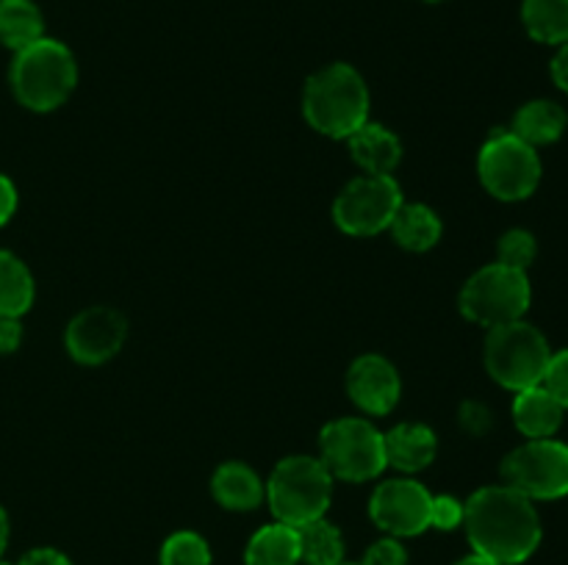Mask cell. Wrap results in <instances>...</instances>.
Listing matches in <instances>:
<instances>
[{
    "label": "cell",
    "instance_id": "cell-33",
    "mask_svg": "<svg viewBox=\"0 0 568 565\" xmlns=\"http://www.w3.org/2000/svg\"><path fill=\"white\" fill-rule=\"evenodd\" d=\"M20 565H72V563L64 557V554L55 552V548H33V552H28L26 557L20 559Z\"/></svg>",
    "mask_w": 568,
    "mask_h": 565
},
{
    "label": "cell",
    "instance_id": "cell-12",
    "mask_svg": "<svg viewBox=\"0 0 568 565\" xmlns=\"http://www.w3.org/2000/svg\"><path fill=\"white\" fill-rule=\"evenodd\" d=\"M128 338V319L109 305H92L67 325V352L83 366H100L114 358Z\"/></svg>",
    "mask_w": 568,
    "mask_h": 565
},
{
    "label": "cell",
    "instance_id": "cell-30",
    "mask_svg": "<svg viewBox=\"0 0 568 565\" xmlns=\"http://www.w3.org/2000/svg\"><path fill=\"white\" fill-rule=\"evenodd\" d=\"M458 419H460V427H464L466 432H471V435H486V432L491 430V424H494L491 410H488L483 402H464V404H460Z\"/></svg>",
    "mask_w": 568,
    "mask_h": 565
},
{
    "label": "cell",
    "instance_id": "cell-35",
    "mask_svg": "<svg viewBox=\"0 0 568 565\" xmlns=\"http://www.w3.org/2000/svg\"><path fill=\"white\" fill-rule=\"evenodd\" d=\"M455 565H499V563H494L491 557H486V554H469V557H464L460 559V563H455Z\"/></svg>",
    "mask_w": 568,
    "mask_h": 565
},
{
    "label": "cell",
    "instance_id": "cell-21",
    "mask_svg": "<svg viewBox=\"0 0 568 565\" xmlns=\"http://www.w3.org/2000/svg\"><path fill=\"white\" fill-rule=\"evenodd\" d=\"M44 37L42 11L33 0H0V42L17 50Z\"/></svg>",
    "mask_w": 568,
    "mask_h": 565
},
{
    "label": "cell",
    "instance_id": "cell-8",
    "mask_svg": "<svg viewBox=\"0 0 568 565\" xmlns=\"http://www.w3.org/2000/svg\"><path fill=\"white\" fill-rule=\"evenodd\" d=\"M477 172L488 194L505 203H519L530 197L541 183V158L536 147L499 127L483 144Z\"/></svg>",
    "mask_w": 568,
    "mask_h": 565
},
{
    "label": "cell",
    "instance_id": "cell-24",
    "mask_svg": "<svg viewBox=\"0 0 568 565\" xmlns=\"http://www.w3.org/2000/svg\"><path fill=\"white\" fill-rule=\"evenodd\" d=\"M300 535V563L308 565H338L344 563L342 532L325 518L308 521L297 526Z\"/></svg>",
    "mask_w": 568,
    "mask_h": 565
},
{
    "label": "cell",
    "instance_id": "cell-31",
    "mask_svg": "<svg viewBox=\"0 0 568 565\" xmlns=\"http://www.w3.org/2000/svg\"><path fill=\"white\" fill-rule=\"evenodd\" d=\"M22 325L17 316H0V355H9L20 347Z\"/></svg>",
    "mask_w": 568,
    "mask_h": 565
},
{
    "label": "cell",
    "instance_id": "cell-15",
    "mask_svg": "<svg viewBox=\"0 0 568 565\" xmlns=\"http://www.w3.org/2000/svg\"><path fill=\"white\" fill-rule=\"evenodd\" d=\"M211 493H214L216 502L225 510H239V513H247L255 510L266 499V485L261 482V476L250 469L247 463H239V460H227L220 469L214 471V480H211Z\"/></svg>",
    "mask_w": 568,
    "mask_h": 565
},
{
    "label": "cell",
    "instance_id": "cell-9",
    "mask_svg": "<svg viewBox=\"0 0 568 565\" xmlns=\"http://www.w3.org/2000/svg\"><path fill=\"white\" fill-rule=\"evenodd\" d=\"M403 203V188L394 175H361L338 192L333 219L347 236H377L388 230Z\"/></svg>",
    "mask_w": 568,
    "mask_h": 565
},
{
    "label": "cell",
    "instance_id": "cell-6",
    "mask_svg": "<svg viewBox=\"0 0 568 565\" xmlns=\"http://www.w3.org/2000/svg\"><path fill=\"white\" fill-rule=\"evenodd\" d=\"M530 280L527 271L505 264H488L466 280L460 291V314L480 327H499L519 321L530 308Z\"/></svg>",
    "mask_w": 568,
    "mask_h": 565
},
{
    "label": "cell",
    "instance_id": "cell-16",
    "mask_svg": "<svg viewBox=\"0 0 568 565\" xmlns=\"http://www.w3.org/2000/svg\"><path fill=\"white\" fill-rule=\"evenodd\" d=\"M564 404L544 386L516 391L514 421L521 435H527L530 441H536V438H552L560 430V424H564Z\"/></svg>",
    "mask_w": 568,
    "mask_h": 565
},
{
    "label": "cell",
    "instance_id": "cell-13",
    "mask_svg": "<svg viewBox=\"0 0 568 565\" xmlns=\"http://www.w3.org/2000/svg\"><path fill=\"white\" fill-rule=\"evenodd\" d=\"M347 393L364 413H392L403 393L397 366L383 355H361L347 371Z\"/></svg>",
    "mask_w": 568,
    "mask_h": 565
},
{
    "label": "cell",
    "instance_id": "cell-20",
    "mask_svg": "<svg viewBox=\"0 0 568 565\" xmlns=\"http://www.w3.org/2000/svg\"><path fill=\"white\" fill-rule=\"evenodd\" d=\"M247 565H297L300 563V535L297 526L275 521L261 526L247 543Z\"/></svg>",
    "mask_w": 568,
    "mask_h": 565
},
{
    "label": "cell",
    "instance_id": "cell-17",
    "mask_svg": "<svg viewBox=\"0 0 568 565\" xmlns=\"http://www.w3.org/2000/svg\"><path fill=\"white\" fill-rule=\"evenodd\" d=\"M386 463L399 471H422L436 460L438 438L427 424H399L383 435Z\"/></svg>",
    "mask_w": 568,
    "mask_h": 565
},
{
    "label": "cell",
    "instance_id": "cell-1",
    "mask_svg": "<svg viewBox=\"0 0 568 565\" xmlns=\"http://www.w3.org/2000/svg\"><path fill=\"white\" fill-rule=\"evenodd\" d=\"M464 526L471 548L499 565H519L541 543V518L525 493L510 485L480 487L464 504Z\"/></svg>",
    "mask_w": 568,
    "mask_h": 565
},
{
    "label": "cell",
    "instance_id": "cell-34",
    "mask_svg": "<svg viewBox=\"0 0 568 565\" xmlns=\"http://www.w3.org/2000/svg\"><path fill=\"white\" fill-rule=\"evenodd\" d=\"M552 81L568 94V42L560 44V50L552 59Z\"/></svg>",
    "mask_w": 568,
    "mask_h": 565
},
{
    "label": "cell",
    "instance_id": "cell-4",
    "mask_svg": "<svg viewBox=\"0 0 568 565\" xmlns=\"http://www.w3.org/2000/svg\"><path fill=\"white\" fill-rule=\"evenodd\" d=\"M333 499V476L320 458L292 454L272 469L266 480V502L281 524L303 526L325 518Z\"/></svg>",
    "mask_w": 568,
    "mask_h": 565
},
{
    "label": "cell",
    "instance_id": "cell-26",
    "mask_svg": "<svg viewBox=\"0 0 568 565\" xmlns=\"http://www.w3.org/2000/svg\"><path fill=\"white\" fill-rule=\"evenodd\" d=\"M538 244L536 236L530 230H521V227H514V230L503 233L497 244V264L510 266V269L527 271V266L536 260Z\"/></svg>",
    "mask_w": 568,
    "mask_h": 565
},
{
    "label": "cell",
    "instance_id": "cell-38",
    "mask_svg": "<svg viewBox=\"0 0 568 565\" xmlns=\"http://www.w3.org/2000/svg\"><path fill=\"white\" fill-rule=\"evenodd\" d=\"M427 3H438V0H427Z\"/></svg>",
    "mask_w": 568,
    "mask_h": 565
},
{
    "label": "cell",
    "instance_id": "cell-29",
    "mask_svg": "<svg viewBox=\"0 0 568 565\" xmlns=\"http://www.w3.org/2000/svg\"><path fill=\"white\" fill-rule=\"evenodd\" d=\"M361 565H408V552L397 537H383L366 548Z\"/></svg>",
    "mask_w": 568,
    "mask_h": 565
},
{
    "label": "cell",
    "instance_id": "cell-10",
    "mask_svg": "<svg viewBox=\"0 0 568 565\" xmlns=\"http://www.w3.org/2000/svg\"><path fill=\"white\" fill-rule=\"evenodd\" d=\"M505 485L527 499H564L568 493V446L555 438H536L503 460Z\"/></svg>",
    "mask_w": 568,
    "mask_h": 565
},
{
    "label": "cell",
    "instance_id": "cell-18",
    "mask_svg": "<svg viewBox=\"0 0 568 565\" xmlns=\"http://www.w3.org/2000/svg\"><path fill=\"white\" fill-rule=\"evenodd\" d=\"M394 242L403 249H410V253H427V249L436 247L442 242V216L425 203H403L399 210L394 214L392 225Z\"/></svg>",
    "mask_w": 568,
    "mask_h": 565
},
{
    "label": "cell",
    "instance_id": "cell-28",
    "mask_svg": "<svg viewBox=\"0 0 568 565\" xmlns=\"http://www.w3.org/2000/svg\"><path fill=\"white\" fill-rule=\"evenodd\" d=\"M464 524V502H458L455 496L444 493V496H433L430 504V526L436 530H458Z\"/></svg>",
    "mask_w": 568,
    "mask_h": 565
},
{
    "label": "cell",
    "instance_id": "cell-36",
    "mask_svg": "<svg viewBox=\"0 0 568 565\" xmlns=\"http://www.w3.org/2000/svg\"><path fill=\"white\" fill-rule=\"evenodd\" d=\"M6 543H9V518H6V510L0 507V554H3Z\"/></svg>",
    "mask_w": 568,
    "mask_h": 565
},
{
    "label": "cell",
    "instance_id": "cell-5",
    "mask_svg": "<svg viewBox=\"0 0 568 565\" xmlns=\"http://www.w3.org/2000/svg\"><path fill=\"white\" fill-rule=\"evenodd\" d=\"M486 369L508 391L541 386L552 349L538 327L525 319L491 327L486 336Z\"/></svg>",
    "mask_w": 568,
    "mask_h": 565
},
{
    "label": "cell",
    "instance_id": "cell-22",
    "mask_svg": "<svg viewBox=\"0 0 568 565\" xmlns=\"http://www.w3.org/2000/svg\"><path fill=\"white\" fill-rule=\"evenodd\" d=\"M33 305V277L14 253L0 249V316L20 319Z\"/></svg>",
    "mask_w": 568,
    "mask_h": 565
},
{
    "label": "cell",
    "instance_id": "cell-25",
    "mask_svg": "<svg viewBox=\"0 0 568 565\" xmlns=\"http://www.w3.org/2000/svg\"><path fill=\"white\" fill-rule=\"evenodd\" d=\"M161 565H211V548L197 532H175L161 546Z\"/></svg>",
    "mask_w": 568,
    "mask_h": 565
},
{
    "label": "cell",
    "instance_id": "cell-27",
    "mask_svg": "<svg viewBox=\"0 0 568 565\" xmlns=\"http://www.w3.org/2000/svg\"><path fill=\"white\" fill-rule=\"evenodd\" d=\"M544 388L564 404L568 410V349H560V352H552L547 366V374H544Z\"/></svg>",
    "mask_w": 568,
    "mask_h": 565
},
{
    "label": "cell",
    "instance_id": "cell-2",
    "mask_svg": "<svg viewBox=\"0 0 568 565\" xmlns=\"http://www.w3.org/2000/svg\"><path fill=\"white\" fill-rule=\"evenodd\" d=\"M303 114L322 136L349 138L364 122H369L366 81L349 64L322 66L305 83Z\"/></svg>",
    "mask_w": 568,
    "mask_h": 565
},
{
    "label": "cell",
    "instance_id": "cell-39",
    "mask_svg": "<svg viewBox=\"0 0 568 565\" xmlns=\"http://www.w3.org/2000/svg\"><path fill=\"white\" fill-rule=\"evenodd\" d=\"M0 565H6V563H0Z\"/></svg>",
    "mask_w": 568,
    "mask_h": 565
},
{
    "label": "cell",
    "instance_id": "cell-32",
    "mask_svg": "<svg viewBox=\"0 0 568 565\" xmlns=\"http://www.w3.org/2000/svg\"><path fill=\"white\" fill-rule=\"evenodd\" d=\"M17 210V188L14 183L9 181L6 175H0V225H6V222L14 216Z\"/></svg>",
    "mask_w": 568,
    "mask_h": 565
},
{
    "label": "cell",
    "instance_id": "cell-19",
    "mask_svg": "<svg viewBox=\"0 0 568 565\" xmlns=\"http://www.w3.org/2000/svg\"><path fill=\"white\" fill-rule=\"evenodd\" d=\"M566 125L568 116L564 105H558L555 100H530V103L516 111L510 133H516L530 147H541V144L558 142L564 136Z\"/></svg>",
    "mask_w": 568,
    "mask_h": 565
},
{
    "label": "cell",
    "instance_id": "cell-11",
    "mask_svg": "<svg viewBox=\"0 0 568 565\" xmlns=\"http://www.w3.org/2000/svg\"><path fill=\"white\" fill-rule=\"evenodd\" d=\"M430 504L433 496L422 482L399 476L375 487L369 515L392 537H414L430 526Z\"/></svg>",
    "mask_w": 568,
    "mask_h": 565
},
{
    "label": "cell",
    "instance_id": "cell-7",
    "mask_svg": "<svg viewBox=\"0 0 568 565\" xmlns=\"http://www.w3.org/2000/svg\"><path fill=\"white\" fill-rule=\"evenodd\" d=\"M320 460L331 476L347 482H366L386 469V443L383 432L372 421L336 419L322 430Z\"/></svg>",
    "mask_w": 568,
    "mask_h": 565
},
{
    "label": "cell",
    "instance_id": "cell-23",
    "mask_svg": "<svg viewBox=\"0 0 568 565\" xmlns=\"http://www.w3.org/2000/svg\"><path fill=\"white\" fill-rule=\"evenodd\" d=\"M521 20L527 33L544 44L568 42V0H525Z\"/></svg>",
    "mask_w": 568,
    "mask_h": 565
},
{
    "label": "cell",
    "instance_id": "cell-14",
    "mask_svg": "<svg viewBox=\"0 0 568 565\" xmlns=\"http://www.w3.org/2000/svg\"><path fill=\"white\" fill-rule=\"evenodd\" d=\"M349 142V155L366 175H392L403 161V142L381 122H364Z\"/></svg>",
    "mask_w": 568,
    "mask_h": 565
},
{
    "label": "cell",
    "instance_id": "cell-37",
    "mask_svg": "<svg viewBox=\"0 0 568 565\" xmlns=\"http://www.w3.org/2000/svg\"><path fill=\"white\" fill-rule=\"evenodd\" d=\"M338 565H361V563H338Z\"/></svg>",
    "mask_w": 568,
    "mask_h": 565
},
{
    "label": "cell",
    "instance_id": "cell-3",
    "mask_svg": "<svg viewBox=\"0 0 568 565\" xmlns=\"http://www.w3.org/2000/svg\"><path fill=\"white\" fill-rule=\"evenodd\" d=\"M78 83L75 55L59 39L42 37L17 50L11 64V89L31 111H53L67 103Z\"/></svg>",
    "mask_w": 568,
    "mask_h": 565
}]
</instances>
